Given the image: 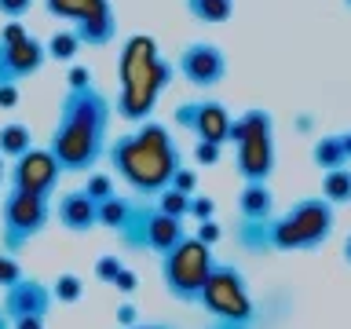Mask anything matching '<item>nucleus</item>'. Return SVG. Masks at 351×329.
Instances as JSON below:
<instances>
[{"mask_svg":"<svg viewBox=\"0 0 351 329\" xmlns=\"http://www.w3.org/2000/svg\"><path fill=\"white\" fill-rule=\"evenodd\" d=\"M26 37H33V33H29L26 26H22L19 19H11L8 26L0 29V40H4V44H22V40H26Z\"/></svg>","mask_w":351,"mask_h":329,"instance_id":"nucleus-33","label":"nucleus"},{"mask_svg":"<svg viewBox=\"0 0 351 329\" xmlns=\"http://www.w3.org/2000/svg\"><path fill=\"white\" fill-rule=\"evenodd\" d=\"M213 329H245V326H230V322H213Z\"/></svg>","mask_w":351,"mask_h":329,"instance_id":"nucleus-47","label":"nucleus"},{"mask_svg":"<svg viewBox=\"0 0 351 329\" xmlns=\"http://www.w3.org/2000/svg\"><path fill=\"white\" fill-rule=\"evenodd\" d=\"M0 329H11V318L4 315V307H0Z\"/></svg>","mask_w":351,"mask_h":329,"instance_id":"nucleus-46","label":"nucleus"},{"mask_svg":"<svg viewBox=\"0 0 351 329\" xmlns=\"http://www.w3.org/2000/svg\"><path fill=\"white\" fill-rule=\"evenodd\" d=\"M194 238H202L205 245H216V241L223 238V227H219L216 219H205V223H197V230H194Z\"/></svg>","mask_w":351,"mask_h":329,"instance_id":"nucleus-35","label":"nucleus"},{"mask_svg":"<svg viewBox=\"0 0 351 329\" xmlns=\"http://www.w3.org/2000/svg\"><path fill=\"white\" fill-rule=\"evenodd\" d=\"M110 117H114V103L99 92V88H66L59 103V121H55L48 150L59 158L62 175H81L92 172L99 158L110 150Z\"/></svg>","mask_w":351,"mask_h":329,"instance_id":"nucleus-1","label":"nucleus"},{"mask_svg":"<svg viewBox=\"0 0 351 329\" xmlns=\"http://www.w3.org/2000/svg\"><path fill=\"white\" fill-rule=\"evenodd\" d=\"M322 197L329 205H351V164L333 172H322Z\"/></svg>","mask_w":351,"mask_h":329,"instance_id":"nucleus-23","label":"nucleus"},{"mask_svg":"<svg viewBox=\"0 0 351 329\" xmlns=\"http://www.w3.org/2000/svg\"><path fill=\"white\" fill-rule=\"evenodd\" d=\"M256 132H274V114H271V110L249 106V110H241V114L230 121V143H234V147L241 139L256 136Z\"/></svg>","mask_w":351,"mask_h":329,"instance_id":"nucleus-18","label":"nucleus"},{"mask_svg":"<svg viewBox=\"0 0 351 329\" xmlns=\"http://www.w3.org/2000/svg\"><path fill=\"white\" fill-rule=\"evenodd\" d=\"M219 158H223V147H219V143H205V139L194 143V164H202V169H216Z\"/></svg>","mask_w":351,"mask_h":329,"instance_id":"nucleus-30","label":"nucleus"},{"mask_svg":"<svg viewBox=\"0 0 351 329\" xmlns=\"http://www.w3.org/2000/svg\"><path fill=\"white\" fill-rule=\"evenodd\" d=\"M172 186H176V191H183V194H197V172H194V169H186V164H183V169L176 172Z\"/></svg>","mask_w":351,"mask_h":329,"instance_id":"nucleus-34","label":"nucleus"},{"mask_svg":"<svg viewBox=\"0 0 351 329\" xmlns=\"http://www.w3.org/2000/svg\"><path fill=\"white\" fill-rule=\"evenodd\" d=\"M344 4H348V8H351V0H344Z\"/></svg>","mask_w":351,"mask_h":329,"instance_id":"nucleus-49","label":"nucleus"},{"mask_svg":"<svg viewBox=\"0 0 351 329\" xmlns=\"http://www.w3.org/2000/svg\"><path fill=\"white\" fill-rule=\"evenodd\" d=\"M73 33L81 37L84 48H106V44L117 37V11H114V4H110V0H99L92 11H84V15L73 22Z\"/></svg>","mask_w":351,"mask_h":329,"instance_id":"nucleus-15","label":"nucleus"},{"mask_svg":"<svg viewBox=\"0 0 351 329\" xmlns=\"http://www.w3.org/2000/svg\"><path fill=\"white\" fill-rule=\"evenodd\" d=\"M29 8H33V0H0V15H8V19H22Z\"/></svg>","mask_w":351,"mask_h":329,"instance_id":"nucleus-38","label":"nucleus"},{"mask_svg":"<svg viewBox=\"0 0 351 329\" xmlns=\"http://www.w3.org/2000/svg\"><path fill=\"white\" fill-rule=\"evenodd\" d=\"M176 70H180V77L191 88H197V92H213V88H219L227 77V55L213 40H191L180 55H176Z\"/></svg>","mask_w":351,"mask_h":329,"instance_id":"nucleus-9","label":"nucleus"},{"mask_svg":"<svg viewBox=\"0 0 351 329\" xmlns=\"http://www.w3.org/2000/svg\"><path fill=\"white\" fill-rule=\"evenodd\" d=\"M230 117L223 103L216 99H186V103L176 106V128L191 132L194 139H205V143H219L227 147L230 143Z\"/></svg>","mask_w":351,"mask_h":329,"instance_id":"nucleus-10","label":"nucleus"},{"mask_svg":"<svg viewBox=\"0 0 351 329\" xmlns=\"http://www.w3.org/2000/svg\"><path fill=\"white\" fill-rule=\"evenodd\" d=\"M59 158L48 150V147H33L29 154H22L11 164L8 180H11V191H29V194H51L59 186Z\"/></svg>","mask_w":351,"mask_h":329,"instance_id":"nucleus-11","label":"nucleus"},{"mask_svg":"<svg viewBox=\"0 0 351 329\" xmlns=\"http://www.w3.org/2000/svg\"><path fill=\"white\" fill-rule=\"evenodd\" d=\"M238 216L245 223H263V219L274 216V194L271 183H245L238 194Z\"/></svg>","mask_w":351,"mask_h":329,"instance_id":"nucleus-17","label":"nucleus"},{"mask_svg":"<svg viewBox=\"0 0 351 329\" xmlns=\"http://www.w3.org/2000/svg\"><path fill=\"white\" fill-rule=\"evenodd\" d=\"M44 44H48V59H51V62H73L77 51L84 48L81 37L73 33V26H70V29H55Z\"/></svg>","mask_w":351,"mask_h":329,"instance_id":"nucleus-24","label":"nucleus"},{"mask_svg":"<svg viewBox=\"0 0 351 329\" xmlns=\"http://www.w3.org/2000/svg\"><path fill=\"white\" fill-rule=\"evenodd\" d=\"M344 263H348V267H351V234L344 238Z\"/></svg>","mask_w":351,"mask_h":329,"instance_id":"nucleus-45","label":"nucleus"},{"mask_svg":"<svg viewBox=\"0 0 351 329\" xmlns=\"http://www.w3.org/2000/svg\"><path fill=\"white\" fill-rule=\"evenodd\" d=\"M99 0H44V11H48L51 19H70L77 22L84 15V11H92Z\"/></svg>","mask_w":351,"mask_h":329,"instance_id":"nucleus-26","label":"nucleus"},{"mask_svg":"<svg viewBox=\"0 0 351 329\" xmlns=\"http://www.w3.org/2000/svg\"><path fill=\"white\" fill-rule=\"evenodd\" d=\"M48 62V44L37 37H26L22 44H4L0 40V84H19L33 77Z\"/></svg>","mask_w":351,"mask_h":329,"instance_id":"nucleus-13","label":"nucleus"},{"mask_svg":"<svg viewBox=\"0 0 351 329\" xmlns=\"http://www.w3.org/2000/svg\"><path fill=\"white\" fill-rule=\"evenodd\" d=\"M121 271H125V260H121L117 252H103V256L95 260V278L106 282V285H114V278Z\"/></svg>","mask_w":351,"mask_h":329,"instance_id":"nucleus-29","label":"nucleus"},{"mask_svg":"<svg viewBox=\"0 0 351 329\" xmlns=\"http://www.w3.org/2000/svg\"><path fill=\"white\" fill-rule=\"evenodd\" d=\"M337 230V208L318 197H300L282 216H271L263 223L241 219L234 241L245 252H315L322 249Z\"/></svg>","mask_w":351,"mask_h":329,"instance_id":"nucleus-3","label":"nucleus"},{"mask_svg":"<svg viewBox=\"0 0 351 329\" xmlns=\"http://www.w3.org/2000/svg\"><path fill=\"white\" fill-rule=\"evenodd\" d=\"M132 205H136V197L114 194L110 202L99 205V227H106V230H114V234H121V230H125V223L132 219Z\"/></svg>","mask_w":351,"mask_h":329,"instance_id":"nucleus-21","label":"nucleus"},{"mask_svg":"<svg viewBox=\"0 0 351 329\" xmlns=\"http://www.w3.org/2000/svg\"><path fill=\"white\" fill-rule=\"evenodd\" d=\"M44 322H48L44 315H26V318H15L11 329H44Z\"/></svg>","mask_w":351,"mask_h":329,"instance_id":"nucleus-41","label":"nucleus"},{"mask_svg":"<svg viewBox=\"0 0 351 329\" xmlns=\"http://www.w3.org/2000/svg\"><path fill=\"white\" fill-rule=\"evenodd\" d=\"M136 322H139L136 304H128V300H125V304L117 307V326H121V329H128V326H136Z\"/></svg>","mask_w":351,"mask_h":329,"instance_id":"nucleus-39","label":"nucleus"},{"mask_svg":"<svg viewBox=\"0 0 351 329\" xmlns=\"http://www.w3.org/2000/svg\"><path fill=\"white\" fill-rule=\"evenodd\" d=\"M183 4L191 11V19L202 26H223L234 15V0H183Z\"/></svg>","mask_w":351,"mask_h":329,"instance_id":"nucleus-20","label":"nucleus"},{"mask_svg":"<svg viewBox=\"0 0 351 329\" xmlns=\"http://www.w3.org/2000/svg\"><path fill=\"white\" fill-rule=\"evenodd\" d=\"M191 197L194 194H183V191H176V186H165V191L154 197V205H158L161 212L176 216V219H191Z\"/></svg>","mask_w":351,"mask_h":329,"instance_id":"nucleus-25","label":"nucleus"},{"mask_svg":"<svg viewBox=\"0 0 351 329\" xmlns=\"http://www.w3.org/2000/svg\"><path fill=\"white\" fill-rule=\"evenodd\" d=\"M311 164L318 172H333V169H344L348 161V154H344V143H340V136L333 132V136H318L311 143Z\"/></svg>","mask_w":351,"mask_h":329,"instance_id":"nucleus-19","label":"nucleus"},{"mask_svg":"<svg viewBox=\"0 0 351 329\" xmlns=\"http://www.w3.org/2000/svg\"><path fill=\"white\" fill-rule=\"evenodd\" d=\"M106 161L114 164L117 180L128 186L136 197H158L165 186H172L176 172L183 169V150L176 147L169 125L161 121H143L128 132L117 136L106 150Z\"/></svg>","mask_w":351,"mask_h":329,"instance_id":"nucleus-2","label":"nucleus"},{"mask_svg":"<svg viewBox=\"0 0 351 329\" xmlns=\"http://www.w3.org/2000/svg\"><path fill=\"white\" fill-rule=\"evenodd\" d=\"M84 191H88V197L92 202H110V197L117 194V186H114V175L110 172H88V180H84Z\"/></svg>","mask_w":351,"mask_h":329,"instance_id":"nucleus-28","label":"nucleus"},{"mask_svg":"<svg viewBox=\"0 0 351 329\" xmlns=\"http://www.w3.org/2000/svg\"><path fill=\"white\" fill-rule=\"evenodd\" d=\"M191 219L194 223H205V219H216V202L208 194H194L191 197Z\"/></svg>","mask_w":351,"mask_h":329,"instance_id":"nucleus-32","label":"nucleus"},{"mask_svg":"<svg viewBox=\"0 0 351 329\" xmlns=\"http://www.w3.org/2000/svg\"><path fill=\"white\" fill-rule=\"evenodd\" d=\"M183 238H186L183 219L161 212L150 197H136V205H132V219L125 223V230H121V241H125L128 249H150L158 260L169 249L180 245Z\"/></svg>","mask_w":351,"mask_h":329,"instance_id":"nucleus-7","label":"nucleus"},{"mask_svg":"<svg viewBox=\"0 0 351 329\" xmlns=\"http://www.w3.org/2000/svg\"><path fill=\"white\" fill-rule=\"evenodd\" d=\"M274 161H278V150H274V132H256V136L241 139L238 154H234V169L245 183H267L274 175Z\"/></svg>","mask_w":351,"mask_h":329,"instance_id":"nucleus-12","label":"nucleus"},{"mask_svg":"<svg viewBox=\"0 0 351 329\" xmlns=\"http://www.w3.org/2000/svg\"><path fill=\"white\" fill-rule=\"evenodd\" d=\"M114 289H117V293H125V296H132V293L139 289V274L132 271V267H125V271H121L117 278H114Z\"/></svg>","mask_w":351,"mask_h":329,"instance_id":"nucleus-37","label":"nucleus"},{"mask_svg":"<svg viewBox=\"0 0 351 329\" xmlns=\"http://www.w3.org/2000/svg\"><path fill=\"white\" fill-rule=\"evenodd\" d=\"M55 304V293L51 285H44L40 278H22L15 282L11 289H4V315L15 322V318H26V315H44L48 318Z\"/></svg>","mask_w":351,"mask_h":329,"instance_id":"nucleus-14","label":"nucleus"},{"mask_svg":"<svg viewBox=\"0 0 351 329\" xmlns=\"http://www.w3.org/2000/svg\"><path fill=\"white\" fill-rule=\"evenodd\" d=\"M59 223L70 234H88V230L99 227V202L88 197V191H70L59 197Z\"/></svg>","mask_w":351,"mask_h":329,"instance_id":"nucleus-16","label":"nucleus"},{"mask_svg":"<svg viewBox=\"0 0 351 329\" xmlns=\"http://www.w3.org/2000/svg\"><path fill=\"white\" fill-rule=\"evenodd\" d=\"M48 219H51L48 194L11 191L4 197V208H0V241H4V252H19L22 245H29L48 227Z\"/></svg>","mask_w":351,"mask_h":329,"instance_id":"nucleus-8","label":"nucleus"},{"mask_svg":"<svg viewBox=\"0 0 351 329\" xmlns=\"http://www.w3.org/2000/svg\"><path fill=\"white\" fill-rule=\"evenodd\" d=\"M128 329H176V326H169V322H136Z\"/></svg>","mask_w":351,"mask_h":329,"instance_id":"nucleus-42","label":"nucleus"},{"mask_svg":"<svg viewBox=\"0 0 351 329\" xmlns=\"http://www.w3.org/2000/svg\"><path fill=\"white\" fill-rule=\"evenodd\" d=\"M311 125H315V121H311V117H307V114H304V117H296V128H304V132H311Z\"/></svg>","mask_w":351,"mask_h":329,"instance_id":"nucleus-44","label":"nucleus"},{"mask_svg":"<svg viewBox=\"0 0 351 329\" xmlns=\"http://www.w3.org/2000/svg\"><path fill=\"white\" fill-rule=\"evenodd\" d=\"M92 70L88 66H70V73H66V88H92Z\"/></svg>","mask_w":351,"mask_h":329,"instance_id":"nucleus-36","label":"nucleus"},{"mask_svg":"<svg viewBox=\"0 0 351 329\" xmlns=\"http://www.w3.org/2000/svg\"><path fill=\"white\" fill-rule=\"evenodd\" d=\"M33 150V132L22 121H11V125L0 128V154L4 158H22V154Z\"/></svg>","mask_w":351,"mask_h":329,"instance_id":"nucleus-22","label":"nucleus"},{"mask_svg":"<svg viewBox=\"0 0 351 329\" xmlns=\"http://www.w3.org/2000/svg\"><path fill=\"white\" fill-rule=\"evenodd\" d=\"M197 304H202L216 322L245 326V329H252V322H256V304H252L249 282H245V274H241V267H234V263L216 260V267L208 274Z\"/></svg>","mask_w":351,"mask_h":329,"instance_id":"nucleus-6","label":"nucleus"},{"mask_svg":"<svg viewBox=\"0 0 351 329\" xmlns=\"http://www.w3.org/2000/svg\"><path fill=\"white\" fill-rule=\"evenodd\" d=\"M216 267V256H213V245H205L202 238L186 234L176 249H169L161 256V282H165V293L180 304H197L202 296L208 274Z\"/></svg>","mask_w":351,"mask_h":329,"instance_id":"nucleus-5","label":"nucleus"},{"mask_svg":"<svg viewBox=\"0 0 351 329\" xmlns=\"http://www.w3.org/2000/svg\"><path fill=\"white\" fill-rule=\"evenodd\" d=\"M19 106V84H0V110Z\"/></svg>","mask_w":351,"mask_h":329,"instance_id":"nucleus-40","label":"nucleus"},{"mask_svg":"<svg viewBox=\"0 0 351 329\" xmlns=\"http://www.w3.org/2000/svg\"><path fill=\"white\" fill-rule=\"evenodd\" d=\"M340 136V143H344V154H348V161H351V128L348 132H337Z\"/></svg>","mask_w":351,"mask_h":329,"instance_id":"nucleus-43","label":"nucleus"},{"mask_svg":"<svg viewBox=\"0 0 351 329\" xmlns=\"http://www.w3.org/2000/svg\"><path fill=\"white\" fill-rule=\"evenodd\" d=\"M0 183H4V154H0Z\"/></svg>","mask_w":351,"mask_h":329,"instance_id":"nucleus-48","label":"nucleus"},{"mask_svg":"<svg viewBox=\"0 0 351 329\" xmlns=\"http://www.w3.org/2000/svg\"><path fill=\"white\" fill-rule=\"evenodd\" d=\"M51 293H55V300H59V304H77V300L84 296L81 274H73V271L59 274V278H55V285H51Z\"/></svg>","mask_w":351,"mask_h":329,"instance_id":"nucleus-27","label":"nucleus"},{"mask_svg":"<svg viewBox=\"0 0 351 329\" xmlns=\"http://www.w3.org/2000/svg\"><path fill=\"white\" fill-rule=\"evenodd\" d=\"M176 62H169L150 33H132L117 51V103L114 114L128 125H143L154 117L161 92L172 84Z\"/></svg>","mask_w":351,"mask_h":329,"instance_id":"nucleus-4","label":"nucleus"},{"mask_svg":"<svg viewBox=\"0 0 351 329\" xmlns=\"http://www.w3.org/2000/svg\"><path fill=\"white\" fill-rule=\"evenodd\" d=\"M26 274H22V263L11 256V252H0V289H11L15 282H22Z\"/></svg>","mask_w":351,"mask_h":329,"instance_id":"nucleus-31","label":"nucleus"}]
</instances>
